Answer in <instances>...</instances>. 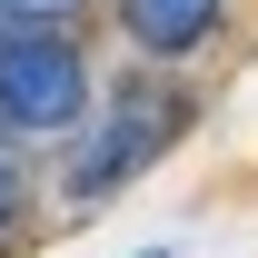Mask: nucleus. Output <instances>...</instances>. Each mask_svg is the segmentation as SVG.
<instances>
[{
    "mask_svg": "<svg viewBox=\"0 0 258 258\" xmlns=\"http://www.w3.org/2000/svg\"><path fill=\"white\" fill-rule=\"evenodd\" d=\"M10 20H30V30H60V10H80V0H0Z\"/></svg>",
    "mask_w": 258,
    "mask_h": 258,
    "instance_id": "nucleus-4",
    "label": "nucleus"
},
{
    "mask_svg": "<svg viewBox=\"0 0 258 258\" xmlns=\"http://www.w3.org/2000/svg\"><path fill=\"white\" fill-rule=\"evenodd\" d=\"M90 109V60L70 30H0V129H70Z\"/></svg>",
    "mask_w": 258,
    "mask_h": 258,
    "instance_id": "nucleus-2",
    "label": "nucleus"
},
{
    "mask_svg": "<svg viewBox=\"0 0 258 258\" xmlns=\"http://www.w3.org/2000/svg\"><path fill=\"white\" fill-rule=\"evenodd\" d=\"M119 30L149 50V60H179L219 30V0H119Z\"/></svg>",
    "mask_w": 258,
    "mask_h": 258,
    "instance_id": "nucleus-3",
    "label": "nucleus"
},
{
    "mask_svg": "<svg viewBox=\"0 0 258 258\" xmlns=\"http://www.w3.org/2000/svg\"><path fill=\"white\" fill-rule=\"evenodd\" d=\"M179 129H189V99L169 90V80H129V90H109V119L70 149V179H60V189L80 199V209H99L109 189H129L139 169L159 159Z\"/></svg>",
    "mask_w": 258,
    "mask_h": 258,
    "instance_id": "nucleus-1",
    "label": "nucleus"
},
{
    "mask_svg": "<svg viewBox=\"0 0 258 258\" xmlns=\"http://www.w3.org/2000/svg\"><path fill=\"white\" fill-rule=\"evenodd\" d=\"M10 219H20V169L0 159V238H10Z\"/></svg>",
    "mask_w": 258,
    "mask_h": 258,
    "instance_id": "nucleus-5",
    "label": "nucleus"
},
{
    "mask_svg": "<svg viewBox=\"0 0 258 258\" xmlns=\"http://www.w3.org/2000/svg\"><path fill=\"white\" fill-rule=\"evenodd\" d=\"M149 258H159V248H149Z\"/></svg>",
    "mask_w": 258,
    "mask_h": 258,
    "instance_id": "nucleus-6",
    "label": "nucleus"
}]
</instances>
